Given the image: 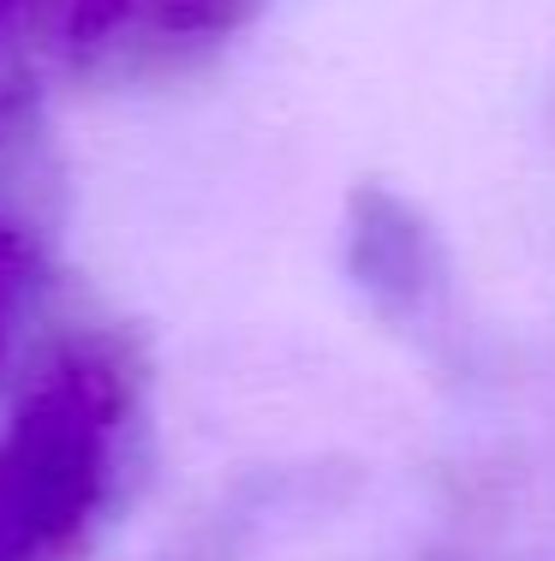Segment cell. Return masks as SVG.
Listing matches in <instances>:
<instances>
[{
	"label": "cell",
	"instance_id": "3957f363",
	"mask_svg": "<svg viewBox=\"0 0 555 561\" xmlns=\"http://www.w3.org/2000/svg\"><path fill=\"white\" fill-rule=\"evenodd\" d=\"M7 7H12V0H0V19H7Z\"/></svg>",
	"mask_w": 555,
	"mask_h": 561
},
{
	"label": "cell",
	"instance_id": "6da1fadb",
	"mask_svg": "<svg viewBox=\"0 0 555 561\" xmlns=\"http://www.w3.org/2000/svg\"><path fill=\"white\" fill-rule=\"evenodd\" d=\"M126 382L102 353H66L0 431V561H66L114 490Z\"/></svg>",
	"mask_w": 555,
	"mask_h": 561
},
{
	"label": "cell",
	"instance_id": "7a4b0ae2",
	"mask_svg": "<svg viewBox=\"0 0 555 561\" xmlns=\"http://www.w3.org/2000/svg\"><path fill=\"white\" fill-rule=\"evenodd\" d=\"M19 293H24V239L12 233V221H0V365H7V353H12Z\"/></svg>",
	"mask_w": 555,
	"mask_h": 561
}]
</instances>
